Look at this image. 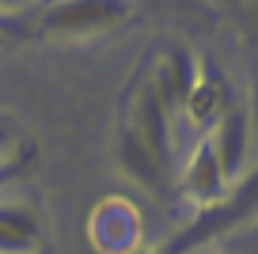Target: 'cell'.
Returning <instances> with one entry per match:
<instances>
[{
  "label": "cell",
  "mask_w": 258,
  "mask_h": 254,
  "mask_svg": "<svg viewBox=\"0 0 258 254\" xmlns=\"http://www.w3.org/2000/svg\"><path fill=\"white\" fill-rule=\"evenodd\" d=\"M254 213H258V167L247 171V175L232 186V194H228L224 201H217V205H209V209H198L175 235L160 239L156 246H141L137 254H198L202 246H209L213 239H220L232 228L247 224Z\"/></svg>",
  "instance_id": "cell-1"
},
{
  "label": "cell",
  "mask_w": 258,
  "mask_h": 254,
  "mask_svg": "<svg viewBox=\"0 0 258 254\" xmlns=\"http://www.w3.org/2000/svg\"><path fill=\"white\" fill-rule=\"evenodd\" d=\"M133 16L129 4L121 0H69V4H53L42 12L38 31L46 38H91V34H106L121 27Z\"/></svg>",
  "instance_id": "cell-2"
},
{
  "label": "cell",
  "mask_w": 258,
  "mask_h": 254,
  "mask_svg": "<svg viewBox=\"0 0 258 254\" xmlns=\"http://www.w3.org/2000/svg\"><path fill=\"white\" fill-rule=\"evenodd\" d=\"M88 243L99 254H137L141 209L129 198H103L88 216Z\"/></svg>",
  "instance_id": "cell-3"
},
{
  "label": "cell",
  "mask_w": 258,
  "mask_h": 254,
  "mask_svg": "<svg viewBox=\"0 0 258 254\" xmlns=\"http://www.w3.org/2000/svg\"><path fill=\"white\" fill-rule=\"evenodd\" d=\"M194 76H198V61H194L190 49L178 46V42H163L152 57V69H148L145 84L156 91L163 110L175 118V114H182V103L194 88Z\"/></svg>",
  "instance_id": "cell-4"
},
{
  "label": "cell",
  "mask_w": 258,
  "mask_h": 254,
  "mask_svg": "<svg viewBox=\"0 0 258 254\" xmlns=\"http://www.w3.org/2000/svg\"><path fill=\"white\" fill-rule=\"evenodd\" d=\"M125 129L145 144L152 156H160L163 163H171L175 152V137H171V114L163 110V103L156 99V91L148 84H141L129 99V114H125Z\"/></svg>",
  "instance_id": "cell-5"
},
{
  "label": "cell",
  "mask_w": 258,
  "mask_h": 254,
  "mask_svg": "<svg viewBox=\"0 0 258 254\" xmlns=\"http://www.w3.org/2000/svg\"><path fill=\"white\" fill-rule=\"evenodd\" d=\"M228 110H232V84H228L224 69L217 61H198L194 88L182 103L186 121L198 129H213L220 121V114H228Z\"/></svg>",
  "instance_id": "cell-6"
},
{
  "label": "cell",
  "mask_w": 258,
  "mask_h": 254,
  "mask_svg": "<svg viewBox=\"0 0 258 254\" xmlns=\"http://www.w3.org/2000/svg\"><path fill=\"white\" fill-rule=\"evenodd\" d=\"M114 163H118V171L129 182H137L141 190L152 194V198H167L171 194V163H163L160 156H152L125 125L114 137Z\"/></svg>",
  "instance_id": "cell-7"
},
{
  "label": "cell",
  "mask_w": 258,
  "mask_h": 254,
  "mask_svg": "<svg viewBox=\"0 0 258 254\" xmlns=\"http://www.w3.org/2000/svg\"><path fill=\"white\" fill-rule=\"evenodd\" d=\"M42 213L31 198H0V254H38Z\"/></svg>",
  "instance_id": "cell-8"
},
{
  "label": "cell",
  "mask_w": 258,
  "mask_h": 254,
  "mask_svg": "<svg viewBox=\"0 0 258 254\" xmlns=\"http://www.w3.org/2000/svg\"><path fill=\"white\" fill-rule=\"evenodd\" d=\"M182 190H186V198L198 201L202 209H209V205H217V201L228 198V178H224V171H220L213 148H209V137H205V141L190 152V159H186Z\"/></svg>",
  "instance_id": "cell-9"
},
{
  "label": "cell",
  "mask_w": 258,
  "mask_h": 254,
  "mask_svg": "<svg viewBox=\"0 0 258 254\" xmlns=\"http://www.w3.org/2000/svg\"><path fill=\"white\" fill-rule=\"evenodd\" d=\"M247 144H250L247 114H243L239 106H232L228 114H220V121L209 133V148H213V156H217V163H220V171H224L228 182L239 175L243 159H247Z\"/></svg>",
  "instance_id": "cell-10"
},
{
  "label": "cell",
  "mask_w": 258,
  "mask_h": 254,
  "mask_svg": "<svg viewBox=\"0 0 258 254\" xmlns=\"http://www.w3.org/2000/svg\"><path fill=\"white\" fill-rule=\"evenodd\" d=\"M34 163V148L31 144H19L8 159H0V194H8V186H16V178H23Z\"/></svg>",
  "instance_id": "cell-11"
},
{
  "label": "cell",
  "mask_w": 258,
  "mask_h": 254,
  "mask_svg": "<svg viewBox=\"0 0 258 254\" xmlns=\"http://www.w3.org/2000/svg\"><path fill=\"white\" fill-rule=\"evenodd\" d=\"M19 129H16V121L8 118V114H0V159H8L12 152L19 148Z\"/></svg>",
  "instance_id": "cell-12"
},
{
  "label": "cell",
  "mask_w": 258,
  "mask_h": 254,
  "mask_svg": "<svg viewBox=\"0 0 258 254\" xmlns=\"http://www.w3.org/2000/svg\"><path fill=\"white\" fill-rule=\"evenodd\" d=\"M16 27H12V23H4V19H0V49H4V46H12V38H16Z\"/></svg>",
  "instance_id": "cell-13"
},
{
  "label": "cell",
  "mask_w": 258,
  "mask_h": 254,
  "mask_svg": "<svg viewBox=\"0 0 258 254\" xmlns=\"http://www.w3.org/2000/svg\"><path fill=\"white\" fill-rule=\"evenodd\" d=\"M220 254H232V250H220Z\"/></svg>",
  "instance_id": "cell-14"
}]
</instances>
